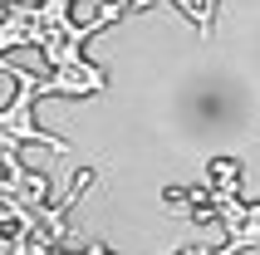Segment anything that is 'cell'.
Instances as JSON below:
<instances>
[{
	"mask_svg": "<svg viewBox=\"0 0 260 255\" xmlns=\"http://www.w3.org/2000/svg\"><path fill=\"white\" fill-rule=\"evenodd\" d=\"M5 74L20 84V93H15L10 108L0 113V142H44L49 152H69V142H64V138H54V133H44V128L29 123V108H35V99H44L40 74H25V69H15V64H5Z\"/></svg>",
	"mask_w": 260,
	"mask_h": 255,
	"instance_id": "1",
	"label": "cell"
},
{
	"mask_svg": "<svg viewBox=\"0 0 260 255\" xmlns=\"http://www.w3.org/2000/svg\"><path fill=\"white\" fill-rule=\"evenodd\" d=\"M216 5H221V0H202V10H197V29H202V40H211V20H216Z\"/></svg>",
	"mask_w": 260,
	"mask_h": 255,
	"instance_id": "2",
	"label": "cell"
},
{
	"mask_svg": "<svg viewBox=\"0 0 260 255\" xmlns=\"http://www.w3.org/2000/svg\"><path fill=\"white\" fill-rule=\"evenodd\" d=\"M54 255H113L108 245H88V250H54Z\"/></svg>",
	"mask_w": 260,
	"mask_h": 255,
	"instance_id": "3",
	"label": "cell"
}]
</instances>
